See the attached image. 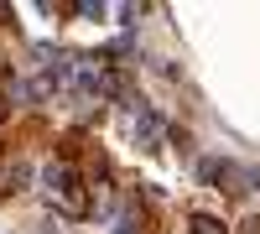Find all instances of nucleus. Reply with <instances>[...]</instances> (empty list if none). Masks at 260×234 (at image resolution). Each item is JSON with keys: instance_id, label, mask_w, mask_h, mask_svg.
Here are the masks:
<instances>
[{"instance_id": "obj_4", "label": "nucleus", "mask_w": 260, "mask_h": 234, "mask_svg": "<svg viewBox=\"0 0 260 234\" xmlns=\"http://www.w3.org/2000/svg\"><path fill=\"white\" fill-rule=\"evenodd\" d=\"M115 234H141V214H136V203L120 208V219H115Z\"/></svg>"}, {"instance_id": "obj_2", "label": "nucleus", "mask_w": 260, "mask_h": 234, "mask_svg": "<svg viewBox=\"0 0 260 234\" xmlns=\"http://www.w3.org/2000/svg\"><path fill=\"white\" fill-rule=\"evenodd\" d=\"M130 141L146 146V151H156V146H161V120H156V110L130 104Z\"/></svg>"}, {"instance_id": "obj_3", "label": "nucleus", "mask_w": 260, "mask_h": 234, "mask_svg": "<svg viewBox=\"0 0 260 234\" xmlns=\"http://www.w3.org/2000/svg\"><path fill=\"white\" fill-rule=\"evenodd\" d=\"M21 182H26V161H16V156H0V193H16Z\"/></svg>"}, {"instance_id": "obj_1", "label": "nucleus", "mask_w": 260, "mask_h": 234, "mask_svg": "<svg viewBox=\"0 0 260 234\" xmlns=\"http://www.w3.org/2000/svg\"><path fill=\"white\" fill-rule=\"evenodd\" d=\"M42 182H47V198L57 203V214L83 219L94 208V198H89V187H83V177H78L73 161H47V166H42Z\"/></svg>"}, {"instance_id": "obj_5", "label": "nucleus", "mask_w": 260, "mask_h": 234, "mask_svg": "<svg viewBox=\"0 0 260 234\" xmlns=\"http://www.w3.org/2000/svg\"><path fill=\"white\" fill-rule=\"evenodd\" d=\"M192 234H224V224L208 219V214H192Z\"/></svg>"}]
</instances>
